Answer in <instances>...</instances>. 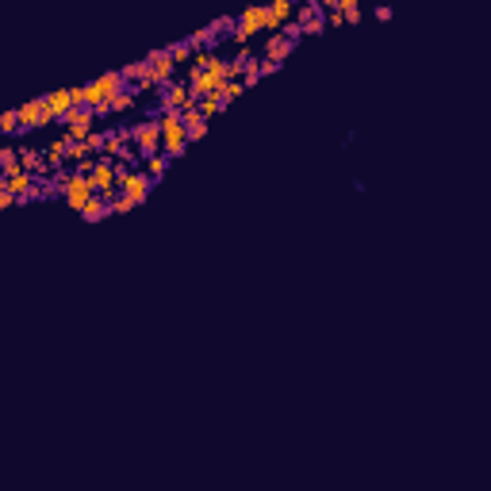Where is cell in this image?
<instances>
[{"mask_svg":"<svg viewBox=\"0 0 491 491\" xmlns=\"http://www.w3.org/2000/svg\"><path fill=\"white\" fill-rule=\"evenodd\" d=\"M166 169H169V158H161V154H154V158H146V177H150L154 184L166 177Z\"/></svg>","mask_w":491,"mask_h":491,"instance_id":"21","label":"cell"},{"mask_svg":"<svg viewBox=\"0 0 491 491\" xmlns=\"http://www.w3.org/2000/svg\"><path fill=\"white\" fill-rule=\"evenodd\" d=\"M84 146H89V154H100V150H104V134H96V131H92L89 139H84Z\"/></svg>","mask_w":491,"mask_h":491,"instance_id":"31","label":"cell"},{"mask_svg":"<svg viewBox=\"0 0 491 491\" xmlns=\"http://www.w3.org/2000/svg\"><path fill=\"white\" fill-rule=\"evenodd\" d=\"M158 119V131H161V158H184L188 150V139H184V123H181V111H161Z\"/></svg>","mask_w":491,"mask_h":491,"instance_id":"1","label":"cell"},{"mask_svg":"<svg viewBox=\"0 0 491 491\" xmlns=\"http://www.w3.org/2000/svg\"><path fill=\"white\" fill-rule=\"evenodd\" d=\"M296 16H300L296 24H300L303 35H323V31H326V24H323V8H319V4H303Z\"/></svg>","mask_w":491,"mask_h":491,"instance_id":"9","label":"cell"},{"mask_svg":"<svg viewBox=\"0 0 491 491\" xmlns=\"http://www.w3.org/2000/svg\"><path fill=\"white\" fill-rule=\"evenodd\" d=\"M62 123L66 131H92V108H69Z\"/></svg>","mask_w":491,"mask_h":491,"instance_id":"14","label":"cell"},{"mask_svg":"<svg viewBox=\"0 0 491 491\" xmlns=\"http://www.w3.org/2000/svg\"><path fill=\"white\" fill-rule=\"evenodd\" d=\"M211 35H215V42L223 39V35H234V19H215V24H211Z\"/></svg>","mask_w":491,"mask_h":491,"instance_id":"30","label":"cell"},{"mask_svg":"<svg viewBox=\"0 0 491 491\" xmlns=\"http://www.w3.org/2000/svg\"><path fill=\"white\" fill-rule=\"evenodd\" d=\"M338 12H341V19H346V24H357V19H361L357 0H338Z\"/></svg>","mask_w":491,"mask_h":491,"instance_id":"22","label":"cell"},{"mask_svg":"<svg viewBox=\"0 0 491 491\" xmlns=\"http://www.w3.org/2000/svg\"><path fill=\"white\" fill-rule=\"evenodd\" d=\"M223 108H226V104H223V96H219V92H211V96H204V100L196 104V111H200V116L208 119V123H211V119H215Z\"/></svg>","mask_w":491,"mask_h":491,"instance_id":"18","label":"cell"},{"mask_svg":"<svg viewBox=\"0 0 491 491\" xmlns=\"http://www.w3.org/2000/svg\"><path fill=\"white\" fill-rule=\"evenodd\" d=\"M66 150H69V139L62 134V139L54 142L51 150H46V169H54V173H58V169H62V161H66Z\"/></svg>","mask_w":491,"mask_h":491,"instance_id":"17","label":"cell"},{"mask_svg":"<svg viewBox=\"0 0 491 491\" xmlns=\"http://www.w3.org/2000/svg\"><path fill=\"white\" fill-rule=\"evenodd\" d=\"M19 131V116L16 111H4V116H0V134H16Z\"/></svg>","mask_w":491,"mask_h":491,"instance_id":"25","label":"cell"},{"mask_svg":"<svg viewBox=\"0 0 491 491\" xmlns=\"http://www.w3.org/2000/svg\"><path fill=\"white\" fill-rule=\"evenodd\" d=\"M127 84H123V73L119 69H111V73H100L96 81H92V92H96V104L100 100H111V96H119Z\"/></svg>","mask_w":491,"mask_h":491,"instance_id":"7","label":"cell"},{"mask_svg":"<svg viewBox=\"0 0 491 491\" xmlns=\"http://www.w3.org/2000/svg\"><path fill=\"white\" fill-rule=\"evenodd\" d=\"M42 104H46V116H51V123H62V119H66V111L73 108V92H69V89L51 92V96H42Z\"/></svg>","mask_w":491,"mask_h":491,"instance_id":"8","label":"cell"},{"mask_svg":"<svg viewBox=\"0 0 491 491\" xmlns=\"http://www.w3.org/2000/svg\"><path fill=\"white\" fill-rule=\"evenodd\" d=\"M16 116H19V131L51 127V116H46V104H42V96H39V100H27L24 108H16Z\"/></svg>","mask_w":491,"mask_h":491,"instance_id":"5","label":"cell"},{"mask_svg":"<svg viewBox=\"0 0 491 491\" xmlns=\"http://www.w3.org/2000/svg\"><path fill=\"white\" fill-rule=\"evenodd\" d=\"M161 111H184L188 108V84H169V89L158 92Z\"/></svg>","mask_w":491,"mask_h":491,"instance_id":"10","label":"cell"},{"mask_svg":"<svg viewBox=\"0 0 491 491\" xmlns=\"http://www.w3.org/2000/svg\"><path fill=\"white\" fill-rule=\"evenodd\" d=\"M323 24H326V27H341V24H346V19H341V12H338V8H334V12H330V16H326V19H323Z\"/></svg>","mask_w":491,"mask_h":491,"instance_id":"34","label":"cell"},{"mask_svg":"<svg viewBox=\"0 0 491 491\" xmlns=\"http://www.w3.org/2000/svg\"><path fill=\"white\" fill-rule=\"evenodd\" d=\"M211 42H215V35H211V27H204V31H196V35L188 39V46L196 51V46H211Z\"/></svg>","mask_w":491,"mask_h":491,"instance_id":"29","label":"cell"},{"mask_svg":"<svg viewBox=\"0 0 491 491\" xmlns=\"http://www.w3.org/2000/svg\"><path fill=\"white\" fill-rule=\"evenodd\" d=\"M81 219L84 223H100V219H108V204H104L100 196H92V200L81 208Z\"/></svg>","mask_w":491,"mask_h":491,"instance_id":"16","label":"cell"},{"mask_svg":"<svg viewBox=\"0 0 491 491\" xmlns=\"http://www.w3.org/2000/svg\"><path fill=\"white\" fill-rule=\"evenodd\" d=\"M242 92H246V89H242V81H226V84H223V92H219V96H223V104H231V100H238Z\"/></svg>","mask_w":491,"mask_h":491,"instance_id":"27","label":"cell"},{"mask_svg":"<svg viewBox=\"0 0 491 491\" xmlns=\"http://www.w3.org/2000/svg\"><path fill=\"white\" fill-rule=\"evenodd\" d=\"M127 142H131V131H108L104 134V158L108 161H119L123 158V150H127Z\"/></svg>","mask_w":491,"mask_h":491,"instance_id":"12","label":"cell"},{"mask_svg":"<svg viewBox=\"0 0 491 491\" xmlns=\"http://www.w3.org/2000/svg\"><path fill=\"white\" fill-rule=\"evenodd\" d=\"M261 27H265V8H246L238 19H234V39L246 42L253 31H261Z\"/></svg>","mask_w":491,"mask_h":491,"instance_id":"6","label":"cell"},{"mask_svg":"<svg viewBox=\"0 0 491 491\" xmlns=\"http://www.w3.org/2000/svg\"><path fill=\"white\" fill-rule=\"evenodd\" d=\"M146 62H150V89H169V84H173L177 66L169 62L166 46H161V51H150V54H146Z\"/></svg>","mask_w":491,"mask_h":491,"instance_id":"3","label":"cell"},{"mask_svg":"<svg viewBox=\"0 0 491 491\" xmlns=\"http://www.w3.org/2000/svg\"><path fill=\"white\" fill-rule=\"evenodd\" d=\"M0 188H4V173H0Z\"/></svg>","mask_w":491,"mask_h":491,"instance_id":"36","label":"cell"},{"mask_svg":"<svg viewBox=\"0 0 491 491\" xmlns=\"http://www.w3.org/2000/svg\"><path fill=\"white\" fill-rule=\"evenodd\" d=\"M292 46H296V42H288V39H284L280 31H276L273 39L265 42V58H269V62H276V66H280V62H284V58H288V54H292Z\"/></svg>","mask_w":491,"mask_h":491,"instance_id":"13","label":"cell"},{"mask_svg":"<svg viewBox=\"0 0 491 491\" xmlns=\"http://www.w3.org/2000/svg\"><path fill=\"white\" fill-rule=\"evenodd\" d=\"M276 69H280V66H276V62H258V73H261V77L276 73Z\"/></svg>","mask_w":491,"mask_h":491,"instance_id":"35","label":"cell"},{"mask_svg":"<svg viewBox=\"0 0 491 491\" xmlns=\"http://www.w3.org/2000/svg\"><path fill=\"white\" fill-rule=\"evenodd\" d=\"M288 16H292V4L288 0H273V4H269L265 8V27H261V31H280L284 24H288Z\"/></svg>","mask_w":491,"mask_h":491,"instance_id":"11","label":"cell"},{"mask_svg":"<svg viewBox=\"0 0 491 491\" xmlns=\"http://www.w3.org/2000/svg\"><path fill=\"white\" fill-rule=\"evenodd\" d=\"M92 196H96V192H92V181H89V177H81V173H69L66 204H69V208L77 211V215H81V208H84V204L92 200Z\"/></svg>","mask_w":491,"mask_h":491,"instance_id":"4","label":"cell"},{"mask_svg":"<svg viewBox=\"0 0 491 491\" xmlns=\"http://www.w3.org/2000/svg\"><path fill=\"white\" fill-rule=\"evenodd\" d=\"M92 116H96V119L111 116V104H108V100H100V104H96V108H92Z\"/></svg>","mask_w":491,"mask_h":491,"instance_id":"32","label":"cell"},{"mask_svg":"<svg viewBox=\"0 0 491 491\" xmlns=\"http://www.w3.org/2000/svg\"><path fill=\"white\" fill-rule=\"evenodd\" d=\"M127 211H134V204L127 200V196H116V200L108 204V215H127Z\"/></svg>","mask_w":491,"mask_h":491,"instance_id":"28","label":"cell"},{"mask_svg":"<svg viewBox=\"0 0 491 491\" xmlns=\"http://www.w3.org/2000/svg\"><path fill=\"white\" fill-rule=\"evenodd\" d=\"M12 204H16V196H12L8 188H0V211H4V208H12Z\"/></svg>","mask_w":491,"mask_h":491,"instance_id":"33","label":"cell"},{"mask_svg":"<svg viewBox=\"0 0 491 491\" xmlns=\"http://www.w3.org/2000/svg\"><path fill=\"white\" fill-rule=\"evenodd\" d=\"M131 142H134V154H142V158H154V154H161V131H158V119H150V123H139L131 131Z\"/></svg>","mask_w":491,"mask_h":491,"instance_id":"2","label":"cell"},{"mask_svg":"<svg viewBox=\"0 0 491 491\" xmlns=\"http://www.w3.org/2000/svg\"><path fill=\"white\" fill-rule=\"evenodd\" d=\"M92 154H89V146L84 142H69V150H66V161H89Z\"/></svg>","mask_w":491,"mask_h":491,"instance_id":"24","label":"cell"},{"mask_svg":"<svg viewBox=\"0 0 491 491\" xmlns=\"http://www.w3.org/2000/svg\"><path fill=\"white\" fill-rule=\"evenodd\" d=\"M166 54H169V62H173V66H184V62H192L188 39H181V42H173V46H166Z\"/></svg>","mask_w":491,"mask_h":491,"instance_id":"20","label":"cell"},{"mask_svg":"<svg viewBox=\"0 0 491 491\" xmlns=\"http://www.w3.org/2000/svg\"><path fill=\"white\" fill-rule=\"evenodd\" d=\"M108 104H111V111H127V108H134V96H131V92L123 89V92H119V96H111Z\"/></svg>","mask_w":491,"mask_h":491,"instance_id":"26","label":"cell"},{"mask_svg":"<svg viewBox=\"0 0 491 491\" xmlns=\"http://www.w3.org/2000/svg\"><path fill=\"white\" fill-rule=\"evenodd\" d=\"M0 173H4V181H8V177H16V173H24V169H19V154L16 150H4V146H0Z\"/></svg>","mask_w":491,"mask_h":491,"instance_id":"19","label":"cell"},{"mask_svg":"<svg viewBox=\"0 0 491 491\" xmlns=\"http://www.w3.org/2000/svg\"><path fill=\"white\" fill-rule=\"evenodd\" d=\"M19 154V169H24V173H46V158H42L39 150H31V146H27V150H16Z\"/></svg>","mask_w":491,"mask_h":491,"instance_id":"15","label":"cell"},{"mask_svg":"<svg viewBox=\"0 0 491 491\" xmlns=\"http://www.w3.org/2000/svg\"><path fill=\"white\" fill-rule=\"evenodd\" d=\"M208 134V119H196V123H184V139L188 142H200Z\"/></svg>","mask_w":491,"mask_h":491,"instance_id":"23","label":"cell"}]
</instances>
